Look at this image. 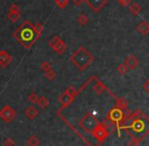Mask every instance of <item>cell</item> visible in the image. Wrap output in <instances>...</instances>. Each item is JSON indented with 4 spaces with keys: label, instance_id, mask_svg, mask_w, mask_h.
Listing matches in <instances>:
<instances>
[{
    "label": "cell",
    "instance_id": "cell-1",
    "mask_svg": "<svg viewBox=\"0 0 149 146\" xmlns=\"http://www.w3.org/2000/svg\"><path fill=\"white\" fill-rule=\"evenodd\" d=\"M13 37L24 49L31 48L40 38L36 33L33 24L30 20H24L13 33Z\"/></svg>",
    "mask_w": 149,
    "mask_h": 146
},
{
    "label": "cell",
    "instance_id": "cell-2",
    "mask_svg": "<svg viewBox=\"0 0 149 146\" xmlns=\"http://www.w3.org/2000/svg\"><path fill=\"white\" fill-rule=\"evenodd\" d=\"M93 60L94 57L84 47H79L69 58V61L80 71H84Z\"/></svg>",
    "mask_w": 149,
    "mask_h": 146
},
{
    "label": "cell",
    "instance_id": "cell-3",
    "mask_svg": "<svg viewBox=\"0 0 149 146\" xmlns=\"http://www.w3.org/2000/svg\"><path fill=\"white\" fill-rule=\"evenodd\" d=\"M98 124H100V122L97 121V119L91 115L90 113H87V114L84 115L82 119L80 120L79 122V125L80 127L85 131V132H88V133H91L92 130L97 126Z\"/></svg>",
    "mask_w": 149,
    "mask_h": 146
},
{
    "label": "cell",
    "instance_id": "cell-4",
    "mask_svg": "<svg viewBox=\"0 0 149 146\" xmlns=\"http://www.w3.org/2000/svg\"><path fill=\"white\" fill-rule=\"evenodd\" d=\"M126 115L124 114V112L122 110L118 109L117 107H114L109 113V121H110L111 125H115V126L119 127L120 125H122V122L125 119Z\"/></svg>",
    "mask_w": 149,
    "mask_h": 146
},
{
    "label": "cell",
    "instance_id": "cell-5",
    "mask_svg": "<svg viewBox=\"0 0 149 146\" xmlns=\"http://www.w3.org/2000/svg\"><path fill=\"white\" fill-rule=\"evenodd\" d=\"M49 46L53 49V51L55 53L63 54L67 50V45L65 44V42L58 36H54L51 40L49 41Z\"/></svg>",
    "mask_w": 149,
    "mask_h": 146
},
{
    "label": "cell",
    "instance_id": "cell-6",
    "mask_svg": "<svg viewBox=\"0 0 149 146\" xmlns=\"http://www.w3.org/2000/svg\"><path fill=\"white\" fill-rule=\"evenodd\" d=\"M91 134L96 140H98L100 142H102V141H104L109 137V131L106 128V126H104L102 124H98L92 130Z\"/></svg>",
    "mask_w": 149,
    "mask_h": 146
},
{
    "label": "cell",
    "instance_id": "cell-7",
    "mask_svg": "<svg viewBox=\"0 0 149 146\" xmlns=\"http://www.w3.org/2000/svg\"><path fill=\"white\" fill-rule=\"evenodd\" d=\"M16 116L15 111L9 106H4L2 110L0 111V118L5 123H10Z\"/></svg>",
    "mask_w": 149,
    "mask_h": 146
},
{
    "label": "cell",
    "instance_id": "cell-8",
    "mask_svg": "<svg viewBox=\"0 0 149 146\" xmlns=\"http://www.w3.org/2000/svg\"><path fill=\"white\" fill-rule=\"evenodd\" d=\"M84 2H86L87 5H88L94 12H100V10L104 7V5L107 4L108 0H85Z\"/></svg>",
    "mask_w": 149,
    "mask_h": 146
},
{
    "label": "cell",
    "instance_id": "cell-9",
    "mask_svg": "<svg viewBox=\"0 0 149 146\" xmlns=\"http://www.w3.org/2000/svg\"><path fill=\"white\" fill-rule=\"evenodd\" d=\"M124 64L127 66L128 69L134 70L138 67V65H139V59H138L135 55H133V54H130V55H128L127 57L125 58Z\"/></svg>",
    "mask_w": 149,
    "mask_h": 146
},
{
    "label": "cell",
    "instance_id": "cell-10",
    "mask_svg": "<svg viewBox=\"0 0 149 146\" xmlns=\"http://www.w3.org/2000/svg\"><path fill=\"white\" fill-rule=\"evenodd\" d=\"M12 62V56L4 50L0 51V67L6 68Z\"/></svg>",
    "mask_w": 149,
    "mask_h": 146
},
{
    "label": "cell",
    "instance_id": "cell-11",
    "mask_svg": "<svg viewBox=\"0 0 149 146\" xmlns=\"http://www.w3.org/2000/svg\"><path fill=\"white\" fill-rule=\"evenodd\" d=\"M73 101H74V97H72L71 95H69L68 93H66V92L62 93V95H60L59 99H58V102H59L61 105H62V107H61L58 111L61 112L63 109H65L66 107H68V106L70 105Z\"/></svg>",
    "mask_w": 149,
    "mask_h": 146
},
{
    "label": "cell",
    "instance_id": "cell-12",
    "mask_svg": "<svg viewBox=\"0 0 149 146\" xmlns=\"http://www.w3.org/2000/svg\"><path fill=\"white\" fill-rule=\"evenodd\" d=\"M24 114H26V116L28 117V118H30L31 120H33V118H36V117L39 115V111L36 107H33V106H31V107L26 108V111H24Z\"/></svg>",
    "mask_w": 149,
    "mask_h": 146
},
{
    "label": "cell",
    "instance_id": "cell-13",
    "mask_svg": "<svg viewBox=\"0 0 149 146\" xmlns=\"http://www.w3.org/2000/svg\"><path fill=\"white\" fill-rule=\"evenodd\" d=\"M137 31L143 36H146V35L149 33V22H141L137 26Z\"/></svg>",
    "mask_w": 149,
    "mask_h": 146
},
{
    "label": "cell",
    "instance_id": "cell-14",
    "mask_svg": "<svg viewBox=\"0 0 149 146\" xmlns=\"http://www.w3.org/2000/svg\"><path fill=\"white\" fill-rule=\"evenodd\" d=\"M116 107L118 109L124 111L127 110L128 108V101L125 99V97H119V99H116Z\"/></svg>",
    "mask_w": 149,
    "mask_h": 146
},
{
    "label": "cell",
    "instance_id": "cell-15",
    "mask_svg": "<svg viewBox=\"0 0 149 146\" xmlns=\"http://www.w3.org/2000/svg\"><path fill=\"white\" fill-rule=\"evenodd\" d=\"M92 89H93V91L95 93H97V95H100V93L104 92V90H106L107 87L106 85L104 84V83L102 82V81H96V83L93 85V87H92Z\"/></svg>",
    "mask_w": 149,
    "mask_h": 146
},
{
    "label": "cell",
    "instance_id": "cell-16",
    "mask_svg": "<svg viewBox=\"0 0 149 146\" xmlns=\"http://www.w3.org/2000/svg\"><path fill=\"white\" fill-rule=\"evenodd\" d=\"M129 10L133 15H138V14L141 12V6H140L137 2H133V3L129 6Z\"/></svg>",
    "mask_w": 149,
    "mask_h": 146
},
{
    "label": "cell",
    "instance_id": "cell-17",
    "mask_svg": "<svg viewBox=\"0 0 149 146\" xmlns=\"http://www.w3.org/2000/svg\"><path fill=\"white\" fill-rule=\"evenodd\" d=\"M37 104L42 110H44L47 108L48 105H49V102H48V99L46 97H39V99H38V101H37Z\"/></svg>",
    "mask_w": 149,
    "mask_h": 146
},
{
    "label": "cell",
    "instance_id": "cell-18",
    "mask_svg": "<svg viewBox=\"0 0 149 146\" xmlns=\"http://www.w3.org/2000/svg\"><path fill=\"white\" fill-rule=\"evenodd\" d=\"M88 22H89L88 17H87V15H85V14H80V15L77 17V22H78L81 26H85L88 24Z\"/></svg>",
    "mask_w": 149,
    "mask_h": 146
},
{
    "label": "cell",
    "instance_id": "cell-19",
    "mask_svg": "<svg viewBox=\"0 0 149 146\" xmlns=\"http://www.w3.org/2000/svg\"><path fill=\"white\" fill-rule=\"evenodd\" d=\"M20 16H22L20 12H16V13H10V12H8V13H7V18H8V19H9L11 22H17V20L20 18Z\"/></svg>",
    "mask_w": 149,
    "mask_h": 146
},
{
    "label": "cell",
    "instance_id": "cell-20",
    "mask_svg": "<svg viewBox=\"0 0 149 146\" xmlns=\"http://www.w3.org/2000/svg\"><path fill=\"white\" fill-rule=\"evenodd\" d=\"M64 92L68 93L69 95H71V97H74V99H75V97H76V95H78V93H79V91L77 90V89L75 88V87H73L72 85H70V86H68V87H67V88H66V90H65Z\"/></svg>",
    "mask_w": 149,
    "mask_h": 146
},
{
    "label": "cell",
    "instance_id": "cell-21",
    "mask_svg": "<svg viewBox=\"0 0 149 146\" xmlns=\"http://www.w3.org/2000/svg\"><path fill=\"white\" fill-rule=\"evenodd\" d=\"M54 2H55L56 5L59 8H61V9L66 8V6L69 4V0H54Z\"/></svg>",
    "mask_w": 149,
    "mask_h": 146
},
{
    "label": "cell",
    "instance_id": "cell-22",
    "mask_svg": "<svg viewBox=\"0 0 149 146\" xmlns=\"http://www.w3.org/2000/svg\"><path fill=\"white\" fill-rule=\"evenodd\" d=\"M33 28H35V31H36V33H37L38 36L41 37L44 32V24H41V22H38V24H36L35 26H33Z\"/></svg>",
    "mask_w": 149,
    "mask_h": 146
},
{
    "label": "cell",
    "instance_id": "cell-23",
    "mask_svg": "<svg viewBox=\"0 0 149 146\" xmlns=\"http://www.w3.org/2000/svg\"><path fill=\"white\" fill-rule=\"evenodd\" d=\"M56 76H57V73L54 71V70H52V69L50 70V71H48V72H45V77L50 81L54 80V79L56 78Z\"/></svg>",
    "mask_w": 149,
    "mask_h": 146
},
{
    "label": "cell",
    "instance_id": "cell-24",
    "mask_svg": "<svg viewBox=\"0 0 149 146\" xmlns=\"http://www.w3.org/2000/svg\"><path fill=\"white\" fill-rule=\"evenodd\" d=\"M28 145L29 146H38L39 145V139L37 136H31L28 140Z\"/></svg>",
    "mask_w": 149,
    "mask_h": 146
},
{
    "label": "cell",
    "instance_id": "cell-25",
    "mask_svg": "<svg viewBox=\"0 0 149 146\" xmlns=\"http://www.w3.org/2000/svg\"><path fill=\"white\" fill-rule=\"evenodd\" d=\"M8 12H10V13H16V12H20L19 6H18L17 4H15V3L11 4V5L8 7Z\"/></svg>",
    "mask_w": 149,
    "mask_h": 146
},
{
    "label": "cell",
    "instance_id": "cell-26",
    "mask_svg": "<svg viewBox=\"0 0 149 146\" xmlns=\"http://www.w3.org/2000/svg\"><path fill=\"white\" fill-rule=\"evenodd\" d=\"M117 71H118L120 74H122V75H124V74H126L128 71V68H127V66L125 65V64H119L118 65V67H117Z\"/></svg>",
    "mask_w": 149,
    "mask_h": 146
},
{
    "label": "cell",
    "instance_id": "cell-27",
    "mask_svg": "<svg viewBox=\"0 0 149 146\" xmlns=\"http://www.w3.org/2000/svg\"><path fill=\"white\" fill-rule=\"evenodd\" d=\"M41 69H42V70H44L45 72L50 71V70L52 69V66H51V64H50V62L44 61L43 63L41 64Z\"/></svg>",
    "mask_w": 149,
    "mask_h": 146
},
{
    "label": "cell",
    "instance_id": "cell-28",
    "mask_svg": "<svg viewBox=\"0 0 149 146\" xmlns=\"http://www.w3.org/2000/svg\"><path fill=\"white\" fill-rule=\"evenodd\" d=\"M38 99H39V97H38L36 92H31V95H29V101H30L31 104H37Z\"/></svg>",
    "mask_w": 149,
    "mask_h": 146
},
{
    "label": "cell",
    "instance_id": "cell-29",
    "mask_svg": "<svg viewBox=\"0 0 149 146\" xmlns=\"http://www.w3.org/2000/svg\"><path fill=\"white\" fill-rule=\"evenodd\" d=\"M15 145V142H14L13 139L11 138H6L4 140V146H14Z\"/></svg>",
    "mask_w": 149,
    "mask_h": 146
},
{
    "label": "cell",
    "instance_id": "cell-30",
    "mask_svg": "<svg viewBox=\"0 0 149 146\" xmlns=\"http://www.w3.org/2000/svg\"><path fill=\"white\" fill-rule=\"evenodd\" d=\"M139 143H140V141L138 140V139L132 138L131 140L129 141V143H128V146H139Z\"/></svg>",
    "mask_w": 149,
    "mask_h": 146
},
{
    "label": "cell",
    "instance_id": "cell-31",
    "mask_svg": "<svg viewBox=\"0 0 149 146\" xmlns=\"http://www.w3.org/2000/svg\"><path fill=\"white\" fill-rule=\"evenodd\" d=\"M130 1H131V0H118L119 3L121 4L122 6H124V7H126L127 5H129Z\"/></svg>",
    "mask_w": 149,
    "mask_h": 146
},
{
    "label": "cell",
    "instance_id": "cell-32",
    "mask_svg": "<svg viewBox=\"0 0 149 146\" xmlns=\"http://www.w3.org/2000/svg\"><path fill=\"white\" fill-rule=\"evenodd\" d=\"M71 1L73 2V4H74V5H76V6H80L81 4H82L83 2L85 1V0H71Z\"/></svg>",
    "mask_w": 149,
    "mask_h": 146
},
{
    "label": "cell",
    "instance_id": "cell-33",
    "mask_svg": "<svg viewBox=\"0 0 149 146\" xmlns=\"http://www.w3.org/2000/svg\"><path fill=\"white\" fill-rule=\"evenodd\" d=\"M144 89H145V90L149 93V79L148 80H146V82L144 83Z\"/></svg>",
    "mask_w": 149,
    "mask_h": 146
}]
</instances>
